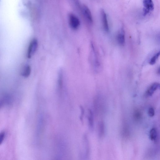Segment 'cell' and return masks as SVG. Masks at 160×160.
<instances>
[{"instance_id": "ba28073f", "label": "cell", "mask_w": 160, "mask_h": 160, "mask_svg": "<svg viewBox=\"0 0 160 160\" xmlns=\"http://www.w3.org/2000/svg\"><path fill=\"white\" fill-rule=\"evenodd\" d=\"M31 68L30 66L29 65L25 66L22 72V76L25 78L29 77L31 73Z\"/></svg>"}, {"instance_id": "8992f818", "label": "cell", "mask_w": 160, "mask_h": 160, "mask_svg": "<svg viewBox=\"0 0 160 160\" xmlns=\"http://www.w3.org/2000/svg\"><path fill=\"white\" fill-rule=\"evenodd\" d=\"M159 87V83H155L150 87L146 92V95L148 96H152L154 92Z\"/></svg>"}, {"instance_id": "2e32d148", "label": "cell", "mask_w": 160, "mask_h": 160, "mask_svg": "<svg viewBox=\"0 0 160 160\" xmlns=\"http://www.w3.org/2000/svg\"><path fill=\"white\" fill-rule=\"evenodd\" d=\"M81 109V115L80 116V119L81 120H83V116L84 114V110L83 107L81 106L80 107Z\"/></svg>"}, {"instance_id": "9a60e30c", "label": "cell", "mask_w": 160, "mask_h": 160, "mask_svg": "<svg viewBox=\"0 0 160 160\" xmlns=\"http://www.w3.org/2000/svg\"><path fill=\"white\" fill-rule=\"evenodd\" d=\"M73 2L77 7L79 8L80 7V4L79 1V0H73Z\"/></svg>"}, {"instance_id": "5bb4252c", "label": "cell", "mask_w": 160, "mask_h": 160, "mask_svg": "<svg viewBox=\"0 0 160 160\" xmlns=\"http://www.w3.org/2000/svg\"><path fill=\"white\" fill-rule=\"evenodd\" d=\"M104 126L103 123H101L100 127V133L101 136H102L104 133Z\"/></svg>"}, {"instance_id": "7a4b0ae2", "label": "cell", "mask_w": 160, "mask_h": 160, "mask_svg": "<svg viewBox=\"0 0 160 160\" xmlns=\"http://www.w3.org/2000/svg\"><path fill=\"white\" fill-rule=\"evenodd\" d=\"M38 43L37 39H34L31 41L28 47L27 56L28 58H31L34 54L38 47Z\"/></svg>"}, {"instance_id": "4fadbf2b", "label": "cell", "mask_w": 160, "mask_h": 160, "mask_svg": "<svg viewBox=\"0 0 160 160\" xmlns=\"http://www.w3.org/2000/svg\"><path fill=\"white\" fill-rule=\"evenodd\" d=\"M155 114V112L154 109L152 107L150 108L148 111V114L149 116L153 117L154 116Z\"/></svg>"}, {"instance_id": "52a82bcc", "label": "cell", "mask_w": 160, "mask_h": 160, "mask_svg": "<svg viewBox=\"0 0 160 160\" xmlns=\"http://www.w3.org/2000/svg\"><path fill=\"white\" fill-rule=\"evenodd\" d=\"M117 39L118 43L121 45L123 46L125 45V34L123 28H122L118 34Z\"/></svg>"}, {"instance_id": "277c9868", "label": "cell", "mask_w": 160, "mask_h": 160, "mask_svg": "<svg viewBox=\"0 0 160 160\" xmlns=\"http://www.w3.org/2000/svg\"><path fill=\"white\" fill-rule=\"evenodd\" d=\"M82 9L83 15L87 21L89 23L92 24L93 22V19L90 9L87 6L83 5Z\"/></svg>"}, {"instance_id": "30bf717a", "label": "cell", "mask_w": 160, "mask_h": 160, "mask_svg": "<svg viewBox=\"0 0 160 160\" xmlns=\"http://www.w3.org/2000/svg\"><path fill=\"white\" fill-rule=\"evenodd\" d=\"M157 136V132L155 129H152L150 132V138L152 140H155Z\"/></svg>"}, {"instance_id": "6da1fadb", "label": "cell", "mask_w": 160, "mask_h": 160, "mask_svg": "<svg viewBox=\"0 0 160 160\" xmlns=\"http://www.w3.org/2000/svg\"><path fill=\"white\" fill-rule=\"evenodd\" d=\"M143 13L144 16L152 12L154 9L153 0H143Z\"/></svg>"}, {"instance_id": "7c38bea8", "label": "cell", "mask_w": 160, "mask_h": 160, "mask_svg": "<svg viewBox=\"0 0 160 160\" xmlns=\"http://www.w3.org/2000/svg\"><path fill=\"white\" fill-rule=\"evenodd\" d=\"M5 137V133L4 132L2 131L0 133V145L3 142Z\"/></svg>"}, {"instance_id": "8fae6325", "label": "cell", "mask_w": 160, "mask_h": 160, "mask_svg": "<svg viewBox=\"0 0 160 160\" xmlns=\"http://www.w3.org/2000/svg\"><path fill=\"white\" fill-rule=\"evenodd\" d=\"M159 52L157 53L155 55H154L152 58L151 60H150L149 62V64L152 65L154 64L155 63L159 57Z\"/></svg>"}, {"instance_id": "9c48e42d", "label": "cell", "mask_w": 160, "mask_h": 160, "mask_svg": "<svg viewBox=\"0 0 160 160\" xmlns=\"http://www.w3.org/2000/svg\"><path fill=\"white\" fill-rule=\"evenodd\" d=\"M88 119L90 127L92 128L93 125V117L92 113L90 110H89Z\"/></svg>"}, {"instance_id": "5b68a950", "label": "cell", "mask_w": 160, "mask_h": 160, "mask_svg": "<svg viewBox=\"0 0 160 160\" xmlns=\"http://www.w3.org/2000/svg\"><path fill=\"white\" fill-rule=\"evenodd\" d=\"M101 15L103 28L105 31L108 32L109 31V26L107 16L105 11L103 9L101 11Z\"/></svg>"}, {"instance_id": "3957f363", "label": "cell", "mask_w": 160, "mask_h": 160, "mask_svg": "<svg viewBox=\"0 0 160 160\" xmlns=\"http://www.w3.org/2000/svg\"><path fill=\"white\" fill-rule=\"evenodd\" d=\"M70 25L73 30H77L78 29L80 25V22L79 18L74 14H71L69 17Z\"/></svg>"}]
</instances>
